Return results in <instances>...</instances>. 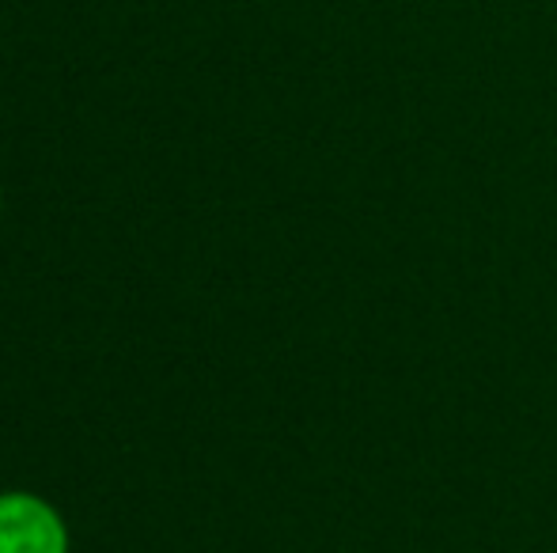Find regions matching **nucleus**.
Segmentation results:
<instances>
[{"label": "nucleus", "mask_w": 557, "mask_h": 553, "mask_svg": "<svg viewBox=\"0 0 557 553\" xmlns=\"http://www.w3.org/2000/svg\"><path fill=\"white\" fill-rule=\"evenodd\" d=\"M0 553H73V527L38 489H0Z\"/></svg>", "instance_id": "1"}, {"label": "nucleus", "mask_w": 557, "mask_h": 553, "mask_svg": "<svg viewBox=\"0 0 557 553\" xmlns=\"http://www.w3.org/2000/svg\"><path fill=\"white\" fill-rule=\"evenodd\" d=\"M0 224H4V183H0Z\"/></svg>", "instance_id": "2"}]
</instances>
